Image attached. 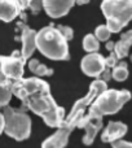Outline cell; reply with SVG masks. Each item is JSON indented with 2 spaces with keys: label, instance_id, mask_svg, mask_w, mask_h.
I'll return each mask as SVG.
<instances>
[{
  "label": "cell",
  "instance_id": "cell-14",
  "mask_svg": "<svg viewBox=\"0 0 132 148\" xmlns=\"http://www.w3.org/2000/svg\"><path fill=\"white\" fill-rule=\"evenodd\" d=\"M127 125L123 122H112L108 123V126L105 127V130L101 134V140L104 143H112L113 140L120 139L122 136H125L127 134Z\"/></svg>",
  "mask_w": 132,
  "mask_h": 148
},
{
  "label": "cell",
  "instance_id": "cell-22",
  "mask_svg": "<svg viewBox=\"0 0 132 148\" xmlns=\"http://www.w3.org/2000/svg\"><path fill=\"white\" fill-rule=\"evenodd\" d=\"M56 27L59 29V31L65 36V39L67 42L74 38V31L71 27H69V26H62V25H59V26H56Z\"/></svg>",
  "mask_w": 132,
  "mask_h": 148
},
{
  "label": "cell",
  "instance_id": "cell-10",
  "mask_svg": "<svg viewBox=\"0 0 132 148\" xmlns=\"http://www.w3.org/2000/svg\"><path fill=\"white\" fill-rule=\"evenodd\" d=\"M80 68L86 75L97 78L105 68V57L99 52H88L82 59Z\"/></svg>",
  "mask_w": 132,
  "mask_h": 148
},
{
  "label": "cell",
  "instance_id": "cell-25",
  "mask_svg": "<svg viewBox=\"0 0 132 148\" xmlns=\"http://www.w3.org/2000/svg\"><path fill=\"white\" fill-rule=\"evenodd\" d=\"M110 144H112L113 148H131V147H132V144L130 143V142L122 140V139H117V140H113Z\"/></svg>",
  "mask_w": 132,
  "mask_h": 148
},
{
  "label": "cell",
  "instance_id": "cell-24",
  "mask_svg": "<svg viewBox=\"0 0 132 148\" xmlns=\"http://www.w3.org/2000/svg\"><path fill=\"white\" fill-rule=\"evenodd\" d=\"M112 69L113 68H109V66H105L104 70L101 72V74H100L97 78L102 79L104 82H109L110 79H112Z\"/></svg>",
  "mask_w": 132,
  "mask_h": 148
},
{
  "label": "cell",
  "instance_id": "cell-16",
  "mask_svg": "<svg viewBox=\"0 0 132 148\" xmlns=\"http://www.w3.org/2000/svg\"><path fill=\"white\" fill-rule=\"evenodd\" d=\"M131 44H132V31H127V33L122 34L120 39L114 43V53L117 55L118 59H125V57L128 56L130 53V48H131Z\"/></svg>",
  "mask_w": 132,
  "mask_h": 148
},
{
  "label": "cell",
  "instance_id": "cell-29",
  "mask_svg": "<svg viewBox=\"0 0 132 148\" xmlns=\"http://www.w3.org/2000/svg\"><path fill=\"white\" fill-rule=\"evenodd\" d=\"M38 64H39V60L38 59H31L30 61H29V69L33 72V70L36 68V65H38Z\"/></svg>",
  "mask_w": 132,
  "mask_h": 148
},
{
  "label": "cell",
  "instance_id": "cell-12",
  "mask_svg": "<svg viewBox=\"0 0 132 148\" xmlns=\"http://www.w3.org/2000/svg\"><path fill=\"white\" fill-rule=\"evenodd\" d=\"M74 130V127L66 125V123H61L60 127H57V131L51 135L49 138H47L46 140L42 143L43 148H64L67 144L69 136H70L71 131Z\"/></svg>",
  "mask_w": 132,
  "mask_h": 148
},
{
  "label": "cell",
  "instance_id": "cell-17",
  "mask_svg": "<svg viewBox=\"0 0 132 148\" xmlns=\"http://www.w3.org/2000/svg\"><path fill=\"white\" fill-rule=\"evenodd\" d=\"M112 78H114L117 82H125L128 78V69L127 62L120 61L112 69Z\"/></svg>",
  "mask_w": 132,
  "mask_h": 148
},
{
  "label": "cell",
  "instance_id": "cell-7",
  "mask_svg": "<svg viewBox=\"0 0 132 148\" xmlns=\"http://www.w3.org/2000/svg\"><path fill=\"white\" fill-rule=\"evenodd\" d=\"M43 90H51L48 82L44 79H40L38 77H31V78H20L17 81H13L10 83V91L14 96H17L22 103L27 99L30 95L35 92L43 91Z\"/></svg>",
  "mask_w": 132,
  "mask_h": 148
},
{
  "label": "cell",
  "instance_id": "cell-13",
  "mask_svg": "<svg viewBox=\"0 0 132 148\" xmlns=\"http://www.w3.org/2000/svg\"><path fill=\"white\" fill-rule=\"evenodd\" d=\"M21 40H22V49H21V56L25 61L33 56V53L36 49V31L30 27H23L22 29V35H21Z\"/></svg>",
  "mask_w": 132,
  "mask_h": 148
},
{
  "label": "cell",
  "instance_id": "cell-3",
  "mask_svg": "<svg viewBox=\"0 0 132 148\" xmlns=\"http://www.w3.org/2000/svg\"><path fill=\"white\" fill-rule=\"evenodd\" d=\"M131 100V92L128 90H104L89 105V112L95 116L115 114L126 103Z\"/></svg>",
  "mask_w": 132,
  "mask_h": 148
},
{
  "label": "cell",
  "instance_id": "cell-30",
  "mask_svg": "<svg viewBox=\"0 0 132 148\" xmlns=\"http://www.w3.org/2000/svg\"><path fill=\"white\" fill-rule=\"evenodd\" d=\"M3 130H4V116L0 112V135L3 134Z\"/></svg>",
  "mask_w": 132,
  "mask_h": 148
},
{
  "label": "cell",
  "instance_id": "cell-4",
  "mask_svg": "<svg viewBox=\"0 0 132 148\" xmlns=\"http://www.w3.org/2000/svg\"><path fill=\"white\" fill-rule=\"evenodd\" d=\"M101 10L110 33H119L132 20V0H102Z\"/></svg>",
  "mask_w": 132,
  "mask_h": 148
},
{
  "label": "cell",
  "instance_id": "cell-28",
  "mask_svg": "<svg viewBox=\"0 0 132 148\" xmlns=\"http://www.w3.org/2000/svg\"><path fill=\"white\" fill-rule=\"evenodd\" d=\"M1 60H3V56H0V83H12V82H10L9 79H8L7 77L4 75V73H3V69H1Z\"/></svg>",
  "mask_w": 132,
  "mask_h": 148
},
{
  "label": "cell",
  "instance_id": "cell-11",
  "mask_svg": "<svg viewBox=\"0 0 132 148\" xmlns=\"http://www.w3.org/2000/svg\"><path fill=\"white\" fill-rule=\"evenodd\" d=\"M75 0H42V8L52 18L66 16L74 7Z\"/></svg>",
  "mask_w": 132,
  "mask_h": 148
},
{
  "label": "cell",
  "instance_id": "cell-27",
  "mask_svg": "<svg viewBox=\"0 0 132 148\" xmlns=\"http://www.w3.org/2000/svg\"><path fill=\"white\" fill-rule=\"evenodd\" d=\"M29 9H31L34 13H38L42 9V0H33L29 7Z\"/></svg>",
  "mask_w": 132,
  "mask_h": 148
},
{
  "label": "cell",
  "instance_id": "cell-31",
  "mask_svg": "<svg viewBox=\"0 0 132 148\" xmlns=\"http://www.w3.org/2000/svg\"><path fill=\"white\" fill-rule=\"evenodd\" d=\"M113 48H114V42H108L106 43V49L108 51H113Z\"/></svg>",
  "mask_w": 132,
  "mask_h": 148
},
{
  "label": "cell",
  "instance_id": "cell-6",
  "mask_svg": "<svg viewBox=\"0 0 132 148\" xmlns=\"http://www.w3.org/2000/svg\"><path fill=\"white\" fill-rule=\"evenodd\" d=\"M106 88H108V84H106V82H104L102 79L97 78L96 81H93L91 83V86H89L88 94H87L84 97H82V99L76 100V103L74 104L73 109H71V112L69 113V116H66L64 118V122L62 123H66V125H69V126L75 129L78 121L83 117L84 112H86V108L91 105V103L93 101L95 97H96L100 92L106 90Z\"/></svg>",
  "mask_w": 132,
  "mask_h": 148
},
{
  "label": "cell",
  "instance_id": "cell-8",
  "mask_svg": "<svg viewBox=\"0 0 132 148\" xmlns=\"http://www.w3.org/2000/svg\"><path fill=\"white\" fill-rule=\"evenodd\" d=\"M102 117L101 116H95V114H83V117L78 121L76 127L84 129L86 134L83 136V143L86 146H91L93 143L95 138L97 136L99 131L102 129Z\"/></svg>",
  "mask_w": 132,
  "mask_h": 148
},
{
  "label": "cell",
  "instance_id": "cell-32",
  "mask_svg": "<svg viewBox=\"0 0 132 148\" xmlns=\"http://www.w3.org/2000/svg\"><path fill=\"white\" fill-rule=\"evenodd\" d=\"M89 0H75V3L78 5H83V4H87V3H88Z\"/></svg>",
  "mask_w": 132,
  "mask_h": 148
},
{
  "label": "cell",
  "instance_id": "cell-23",
  "mask_svg": "<svg viewBox=\"0 0 132 148\" xmlns=\"http://www.w3.org/2000/svg\"><path fill=\"white\" fill-rule=\"evenodd\" d=\"M118 57L117 55L114 53V51H110V55L108 57H105V66H109V68H114L115 65L118 64Z\"/></svg>",
  "mask_w": 132,
  "mask_h": 148
},
{
  "label": "cell",
  "instance_id": "cell-19",
  "mask_svg": "<svg viewBox=\"0 0 132 148\" xmlns=\"http://www.w3.org/2000/svg\"><path fill=\"white\" fill-rule=\"evenodd\" d=\"M13 94L10 91V83H0V108L9 104Z\"/></svg>",
  "mask_w": 132,
  "mask_h": 148
},
{
  "label": "cell",
  "instance_id": "cell-21",
  "mask_svg": "<svg viewBox=\"0 0 132 148\" xmlns=\"http://www.w3.org/2000/svg\"><path fill=\"white\" fill-rule=\"evenodd\" d=\"M34 74H36V77H48V75H52L53 74V69H51V68H48L47 65L42 64V62H39L38 65H36V68L33 70Z\"/></svg>",
  "mask_w": 132,
  "mask_h": 148
},
{
  "label": "cell",
  "instance_id": "cell-5",
  "mask_svg": "<svg viewBox=\"0 0 132 148\" xmlns=\"http://www.w3.org/2000/svg\"><path fill=\"white\" fill-rule=\"evenodd\" d=\"M4 130L8 136L22 142L30 138L31 134V118L22 109H14L12 107H4Z\"/></svg>",
  "mask_w": 132,
  "mask_h": 148
},
{
  "label": "cell",
  "instance_id": "cell-2",
  "mask_svg": "<svg viewBox=\"0 0 132 148\" xmlns=\"http://www.w3.org/2000/svg\"><path fill=\"white\" fill-rule=\"evenodd\" d=\"M36 48L51 60L70 59L67 40L54 25L46 26L36 33Z\"/></svg>",
  "mask_w": 132,
  "mask_h": 148
},
{
  "label": "cell",
  "instance_id": "cell-15",
  "mask_svg": "<svg viewBox=\"0 0 132 148\" xmlns=\"http://www.w3.org/2000/svg\"><path fill=\"white\" fill-rule=\"evenodd\" d=\"M20 13V8L13 0H0V21L12 22Z\"/></svg>",
  "mask_w": 132,
  "mask_h": 148
},
{
  "label": "cell",
  "instance_id": "cell-1",
  "mask_svg": "<svg viewBox=\"0 0 132 148\" xmlns=\"http://www.w3.org/2000/svg\"><path fill=\"white\" fill-rule=\"evenodd\" d=\"M22 104L33 113L40 116L49 127H60L64 122L65 109L56 103L51 95V90H43L30 95Z\"/></svg>",
  "mask_w": 132,
  "mask_h": 148
},
{
  "label": "cell",
  "instance_id": "cell-26",
  "mask_svg": "<svg viewBox=\"0 0 132 148\" xmlns=\"http://www.w3.org/2000/svg\"><path fill=\"white\" fill-rule=\"evenodd\" d=\"M13 1L18 5V8H20L21 12H23V10L29 9V7H30V4H31L33 0H13Z\"/></svg>",
  "mask_w": 132,
  "mask_h": 148
},
{
  "label": "cell",
  "instance_id": "cell-20",
  "mask_svg": "<svg viewBox=\"0 0 132 148\" xmlns=\"http://www.w3.org/2000/svg\"><path fill=\"white\" fill-rule=\"evenodd\" d=\"M110 35H112V33H110V30L108 29L106 25H100L96 27V31H95V36H96L97 39H99L100 42H106L109 40Z\"/></svg>",
  "mask_w": 132,
  "mask_h": 148
},
{
  "label": "cell",
  "instance_id": "cell-9",
  "mask_svg": "<svg viewBox=\"0 0 132 148\" xmlns=\"http://www.w3.org/2000/svg\"><path fill=\"white\" fill-rule=\"evenodd\" d=\"M25 60L20 55L18 51H14L10 56H3L1 60V69L4 75L10 82L17 81L23 77V66H25Z\"/></svg>",
  "mask_w": 132,
  "mask_h": 148
},
{
  "label": "cell",
  "instance_id": "cell-18",
  "mask_svg": "<svg viewBox=\"0 0 132 148\" xmlns=\"http://www.w3.org/2000/svg\"><path fill=\"white\" fill-rule=\"evenodd\" d=\"M83 48L86 52H97L100 48V40L93 34H87L83 39Z\"/></svg>",
  "mask_w": 132,
  "mask_h": 148
}]
</instances>
